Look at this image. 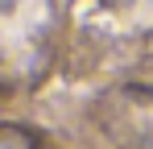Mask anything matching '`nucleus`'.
<instances>
[{
  "mask_svg": "<svg viewBox=\"0 0 153 149\" xmlns=\"http://www.w3.org/2000/svg\"><path fill=\"white\" fill-rule=\"evenodd\" d=\"M50 33V0H0V79H25L33 66H42Z\"/></svg>",
  "mask_w": 153,
  "mask_h": 149,
  "instance_id": "nucleus-1",
  "label": "nucleus"
},
{
  "mask_svg": "<svg viewBox=\"0 0 153 149\" xmlns=\"http://www.w3.org/2000/svg\"><path fill=\"white\" fill-rule=\"evenodd\" d=\"M0 149H37V141L29 137L25 128H13V124H0Z\"/></svg>",
  "mask_w": 153,
  "mask_h": 149,
  "instance_id": "nucleus-2",
  "label": "nucleus"
}]
</instances>
